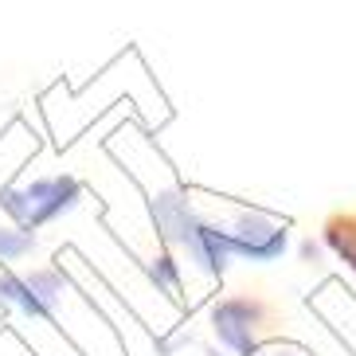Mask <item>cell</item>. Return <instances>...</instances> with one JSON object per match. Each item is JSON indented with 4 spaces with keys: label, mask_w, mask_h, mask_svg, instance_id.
Returning a JSON list of instances; mask_svg holds the SVG:
<instances>
[{
    "label": "cell",
    "mask_w": 356,
    "mask_h": 356,
    "mask_svg": "<svg viewBox=\"0 0 356 356\" xmlns=\"http://www.w3.org/2000/svg\"><path fill=\"white\" fill-rule=\"evenodd\" d=\"M67 298V278L51 266L32 270H4L0 274V305L32 321H51Z\"/></svg>",
    "instance_id": "3"
},
{
    "label": "cell",
    "mask_w": 356,
    "mask_h": 356,
    "mask_svg": "<svg viewBox=\"0 0 356 356\" xmlns=\"http://www.w3.org/2000/svg\"><path fill=\"white\" fill-rule=\"evenodd\" d=\"M278 325V305L262 293H231L211 305V333L231 356H259Z\"/></svg>",
    "instance_id": "2"
},
{
    "label": "cell",
    "mask_w": 356,
    "mask_h": 356,
    "mask_svg": "<svg viewBox=\"0 0 356 356\" xmlns=\"http://www.w3.org/2000/svg\"><path fill=\"white\" fill-rule=\"evenodd\" d=\"M321 239L348 270H356V211H337V216H329L321 227Z\"/></svg>",
    "instance_id": "6"
},
{
    "label": "cell",
    "mask_w": 356,
    "mask_h": 356,
    "mask_svg": "<svg viewBox=\"0 0 356 356\" xmlns=\"http://www.w3.org/2000/svg\"><path fill=\"white\" fill-rule=\"evenodd\" d=\"M149 282L161 293H168V298H180V262L172 254H157L149 262Z\"/></svg>",
    "instance_id": "8"
},
{
    "label": "cell",
    "mask_w": 356,
    "mask_h": 356,
    "mask_svg": "<svg viewBox=\"0 0 356 356\" xmlns=\"http://www.w3.org/2000/svg\"><path fill=\"white\" fill-rule=\"evenodd\" d=\"M172 251H180L200 274H208V278H223L231 266V247H227V235H223V223L208 220L200 211Z\"/></svg>",
    "instance_id": "5"
},
{
    "label": "cell",
    "mask_w": 356,
    "mask_h": 356,
    "mask_svg": "<svg viewBox=\"0 0 356 356\" xmlns=\"http://www.w3.org/2000/svg\"><path fill=\"white\" fill-rule=\"evenodd\" d=\"M83 204V184L67 172L59 177H40L32 184H12V188H0V211L8 216L12 227L20 231H40L47 223L71 216L74 208Z\"/></svg>",
    "instance_id": "1"
},
{
    "label": "cell",
    "mask_w": 356,
    "mask_h": 356,
    "mask_svg": "<svg viewBox=\"0 0 356 356\" xmlns=\"http://www.w3.org/2000/svg\"><path fill=\"white\" fill-rule=\"evenodd\" d=\"M35 235L32 231H20V227H12V223H0V262L8 266V262H20L28 259V254H35Z\"/></svg>",
    "instance_id": "7"
},
{
    "label": "cell",
    "mask_w": 356,
    "mask_h": 356,
    "mask_svg": "<svg viewBox=\"0 0 356 356\" xmlns=\"http://www.w3.org/2000/svg\"><path fill=\"white\" fill-rule=\"evenodd\" d=\"M223 235H227L231 259H247V262H278L290 247V231L286 223L270 220L266 211H235V220L223 223Z\"/></svg>",
    "instance_id": "4"
},
{
    "label": "cell",
    "mask_w": 356,
    "mask_h": 356,
    "mask_svg": "<svg viewBox=\"0 0 356 356\" xmlns=\"http://www.w3.org/2000/svg\"><path fill=\"white\" fill-rule=\"evenodd\" d=\"M274 356H298V353H274Z\"/></svg>",
    "instance_id": "9"
}]
</instances>
